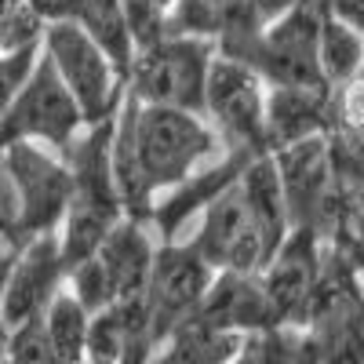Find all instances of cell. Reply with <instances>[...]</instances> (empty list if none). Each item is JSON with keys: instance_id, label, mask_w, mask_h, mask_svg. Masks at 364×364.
<instances>
[{"instance_id": "cell-1", "label": "cell", "mask_w": 364, "mask_h": 364, "mask_svg": "<svg viewBox=\"0 0 364 364\" xmlns=\"http://www.w3.org/2000/svg\"><path fill=\"white\" fill-rule=\"evenodd\" d=\"M135 149L146 175L149 193H164L175 182L190 178L204 164L226 154V142L208 124L204 113L175 109V106H146L135 109Z\"/></svg>"}, {"instance_id": "cell-2", "label": "cell", "mask_w": 364, "mask_h": 364, "mask_svg": "<svg viewBox=\"0 0 364 364\" xmlns=\"http://www.w3.org/2000/svg\"><path fill=\"white\" fill-rule=\"evenodd\" d=\"M302 331L317 364H364V284L357 262L336 245L324 248L321 288Z\"/></svg>"}, {"instance_id": "cell-3", "label": "cell", "mask_w": 364, "mask_h": 364, "mask_svg": "<svg viewBox=\"0 0 364 364\" xmlns=\"http://www.w3.org/2000/svg\"><path fill=\"white\" fill-rule=\"evenodd\" d=\"M277 182L288 208L291 230H314L321 240H336L343 233V197L336 168H331L328 135H314L281 149H269Z\"/></svg>"}, {"instance_id": "cell-4", "label": "cell", "mask_w": 364, "mask_h": 364, "mask_svg": "<svg viewBox=\"0 0 364 364\" xmlns=\"http://www.w3.org/2000/svg\"><path fill=\"white\" fill-rule=\"evenodd\" d=\"M41 51L51 58L55 73L70 87L84 124H99V120H109L117 113L128 84L87 29H80L70 18H55L41 33Z\"/></svg>"}, {"instance_id": "cell-5", "label": "cell", "mask_w": 364, "mask_h": 364, "mask_svg": "<svg viewBox=\"0 0 364 364\" xmlns=\"http://www.w3.org/2000/svg\"><path fill=\"white\" fill-rule=\"evenodd\" d=\"M0 168H4L11 190H15V248L29 237L55 233L66 215V204L73 193L66 157L44 142H11L0 149Z\"/></svg>"}, {"instance_id": "cell-6", "label": "cell", "mask_w": 364, "mask_h": 364, "mask_svg": "<svg viewBox=\"0 0 364 364\" xmlns=\"http://www.w3.org/2000/svg\"><path fill=\"white\" fill-rule=\"evenodd\" d=\"M211 58H215V41L168 33L154 48L135 51L128 70V91L146 106L204 113V80Z\"/></svg>"}, {"instance_id": "cell-7", "label": "cell", "mask_w": 364, "mask_h": 364, "mask_svg": "<svg viewBox=\"0 0 364 364\" xmlns=\"http://www.w3.org/2000/svg\"><path fill=\"white\" fill-rule=\"evenodd\" d=\"M262 102H266V80L252 66L226 55L211 58L204 80V117L219 132L226 149L269 154L262 132Z\"/></svg>"}, {"instance_id": "cell-8", "label": "cell", "mask_w": 364, "mask_h": 364, "mask_svg": "<svg viewBox=\"0 0 364 364\" xmlns=\"http://www.w3.org/2000/svg\"><path fill=\"white\" fill-rule=\"evenodd\" d=\"M211 277H215V269L204 262V255L190 240H161L154 252L146 288H142L154 346L171 328H178L182 321H190L197 314Z\"/></svg>"}, {"instance_id": "cell-9", "label": "cell", "mask_w": 364, "mask_h": 364, "mask_svg": "<svg viewBox=\"0 0 364 364\" xmlns=\"http://www.w3.org/2000/svg\"><path fill=\"white\" fill-rule=\"evenodd\" d=\"M324 248L328 240H321L314 230H288L281 248L259 269V284L277 328H306L324 273Z\"/></svg>"}, {"instance_id": "cell-10", "label": "cell", "mask_w": 364, "mask_h": 364, "mask_svg": "<svg viewBox=\"0 0 364 364\" xmlns=\"http://www.w3.org/2000/svg\"><path fill=\"white\" fill-rule=\"evenodd\" d=\"M240 178V175H237ZM190 245L204 255V262L211 269H230V273H259L269 259L273 248L266 245V237L252 215V208L240 193L237 182L208 200L200 211V226L190 237Z\"/></svg>"}, {"instance_id": "cell-11", "label": "cell", "mask_w": 364, "mask_h": 364, "mask_svg": "<svg viewBox=\"0 0 364 364\" xmlns=\"http://www.w3.org/2000/svg\"><path fill=\"white\" fill-rule=\"evenodd\" d=\"M66 288V259L58 248V233L29 237L11 252L4 288H0V314L4 324L15 328L29 317H41L48 302Z\"/></svg>"}, {"instance_id": "cell-12", "label": "cell", "mask_w": 364, "mask_h": 364, "mask_svg": "<svg viewBox=\"0 0 364 364\" xmlns=\"http://www.w3.org/2000/svg\"><path fill=\"white\" fill-rule=\"evenodd\" d=\"M259 157V154H245V149H226L219 161L204 164L200 171H193L190 178L175 182L171 190L157 193L154 200V215H149V230L161 240H175L178 230L186 226L193 215H200L208 200H215L230 182H237V175L245 171V164Z\"/></svg>"}, {"instance_id": "cell-13", "label": "cell", "mask_w": 364, "mask_h": 364, "mask_svg": "<svg viewBox=\"0 0 364 364\" xmlns=\"http://www.w3.org/2000/svg\"><path fill=\"white\" fill-rule=\"evenodd\" d=\"M336 128V95L331 87H266L262 132L266 149H281Z\"/></svg>"}, {"instance_id": "cell-14", "label": "cell", "mask_w": 364, "mask_h": 364, "mask_svg": "<svg viewBox=\"0 0 364 364\" xmlns=\"http://www.w3.org/2000/svg\"><path fill=\"white\" fill-rule=\"evenodd\" d=\"M204 324H215L226 331H237V336H259V331H273V314L269 302L262 295L259 273H230L219 269L211 277L200 306L193 314Z\"/></svg>"}, {"instance_id": "cell-15", "label": "cell", "mask_w": 364, "mask_h": 364, "mask_svg": "<svg viewBox=\"0 0 364 364\" xmlns=\"http://www.w3.org/2000/svg\"><path fill=\"white\" fill-rule=\"evenodd\" d=\"M154 252H157V240H154V230L146 223L120 219L106 233V240L99 245L95 255L106 266V277L113 284V302L142 295L149 266H154Z\"/></svg>"}, {"instance_id": "cell-16", "label": "cell", "mask_w": 364, "mask_h": 364, "mask_svg": "<svg viewBox=\"0 0 364 364\" xmlns=\"http://www.w3.org/2000/svg\"><path fill=\"white\" fill-rule=\"evenodd\" d=\"M245 339L248 336H237V331H226V328L190 317L178 328H171L154 346L149 364H230L240 353Z\"/></svg>"}, {"instance_id": "cell-17", "label": "cell", "mask_w": 364, "mask_h": 364, "mask_svg": "<svg viewBox=\"0 0 364 364\" xmlns=\"http://www.w3.org/2000/svg\"><path fill=\"white\" fill-rule=\"evenodd\" d=\"M317 58H321V73L331 87L346 84L364 66V33L346 26V22H339V18H331V15H321Z\"/></svg>"}, {"instance_id": "cell-18", "label": "cell", "mask_w": 364, "mask_h": 364, "mask_svg": "<svg viewBox=\"0 0 364 364\" xmlns=\"http://www.w3.org/2000/svg\"><path fill=\"white\" fill-rule=\"evenodd\" d=\"M44 317V331L51 339V350L63 364H84V343H87V310L73 299L70 288H63L51 302L48 310L41 314Z\"/></svg>"}, {"instance_id": "cell-19", "label": "cell", "mask_w": 364, "mask_h": 364, "mask_svg": "<svg viewBox=\"0 0 364 364\" xmlns=\"http://www.w3.org/2000/svg\"><path fill=\"white\" fill-rule=\"evenodd\" d=\"M302 357H306V336L291 328H273L248 336L230 364H302Z\"/></svg>"}, {"instance_id": "cell-20", "label": "cell", "mask_w": 364, "mask_h": 364, "mask_svg": "<svg viewBox=\"0 0 364 364\" xmlns=\"http://www.w3.org/2000/svg\"><path fill=\"white\" fill-rule=\"evenodd\" d=\"M164 15H168V33L175 37L215 41L223 29V11L215 8V0H171Z\"/></svg>"}, {"instance_id": "cell-21", "label": "cell", "mask_w": 364, "mask_h": 364, "mask_svg": "<svg viewBox=\"0 0 364 364\" xmlns=\"http://www.w3.org/2000/svg\"><path fill=\"white\" fill-rule=\"evenodd\" d=\"M66 288L73 291V299L87 314H99L113 302V284L106 277V266L99 262V255H87V259L73 262L66 269Z\"/></svg>"}, {"instance_id": "cell-22", "label": "cell", "mask_w": 364, "mask_h": 364, "mask_svg": "<svg viewBox=\"0 0 364 364\" xmlns=\"http://www.w3.org/2000/svg\"><path fill=\"white\" fill-rule=\"evenodd\" d=\"M120 15H124V29L135 51L154 48L157 41L168 37V15L154 0H120Z\"/></svg>"}, {"instance_id": "cell-23", "label": "cell", "mask_w": 364, "mask_h": 364, "mask_svg": "<svg viewBox=\"0 0 364 364\" xmlns=\"http://www.w3.org/2000/svg\"><path fill=\"white\" fill-rule=\"evenodd\" d=\"M41 58V44H26V48H11L0 51V113L11 106V99L22 91V84L29 80Z\"/></svg>"}, {"instance_id": "cell-24", "label": "cell", "mask_w": 364, "mask_h": 364, "mask_svg": "<svg viewBox=\"0 0 364 364\" xmlns=\"http://www.w3.org/2000/svg\"><path fill=\"white\" fill-rule=\"evenodd\" d=\"M299 0H240V8L226 18V22H240L248 29H266L269 22L284 18Z\"/></svg>"}, {"instance_id": "cell-25", "label": "cell", "mask_w": 364, "mask_h": 364, "mask_svg": "<svg viewBox=\"0 0 364 364\" xmlns=\"http://www.w3.org/2000/svg\"><path fill=\"white\" fill-rule=\"evenodd\" d=\"M321 8H324V15L339 18V22L364 33V0H321Z\"/></svg>"}, {"instance_id": "cell-26", "label": "cell", "mask_w": 364, "mask_h": 364, "mask_svg": "<svg viewBox=\"0 0 364 364\" xmlns=\"http://www.w3.org/2000/svg\"><path fill=\"white\" fill-rule=\"evenodd\" d=\"M215 8L223 11V22H226V18H230L237 8H240V0H215Z\"/></svg>"}, {"instance_id": "cell-27", "label": "cell", "mask_w": 364, "mask_h": 364, "mask_svg": "<svg viewBox=\"0 0 364 364\" xmlns=\"http://www.w3.org/2000/svg\"><path fill=\"white\" fill-rule=\"evenodd\" d=\"M306 336V331H302ZM302 364H317V357H314V350H310V343H306V357H302Z\"/></svg>"}, {"instance_id": "cell-28", "label": "cell", "mask_w": 364, "mask_h": 364, "mask_svg": "<svg viewBox=\"0 0 364 364\" xmlns=\"http://www.w3.org/2000/svg\"><path fill=\"white\" fill-rule=\"evenodd\" d=\"M124 364H149V357H132V360H124Z\"/></svg>"}, {"instance_id": "cell-29", "label": "cell", "mask_w": 364, "mask_h": 364, "mask_svg": "<svg viewBox=\"0 0 364 364\" xmlns=\"http://www.w3.org/2000/svg\"><path fill=\"white\" fill-rule=\"evenodd\" d=\"M8 252V245H4V237H0V255H4Z\"/></svg>"}, {"instance_id": "cell-30", "label": "cell", "mask_w": 364, "mask_h": 364, "mask_svg": "<svg viewBox=\"0 0 364 364\" xmlns=\"http://www.w3.org/2000/svg\"><path fill=\"white\" fill-rule=\"evenodd\" d=\"M154 4H161V8H168V4H171V0H154Z\"/></svg>"}, {"instance_id": "cell-31", "label": "cell", "mask_w": 364, "mask_h": 364, "mask_svg": "<svg viewBox=\"0 0 364 364\" xmlns=\"http://www.w3.org/2000/svg\"><path fill=\"white\" fill-rule=\"evenodd\" d=\"M0 364H11V360H8V357H0Z\"/></svg>"}, {"instance_id": "cell-32", "label": "cell", "mask_w": 364, "mask_h": 364, "mask_svg": "<svg viewBox=\"0 0 364 364\" xmlns=\"http://www.w3.org/2000/svg\"><path fill=\"white\" fill-rule=\"evenodd\" d=\"M360 284H364V266H360Z\"/></svg>"}]
</instances>
